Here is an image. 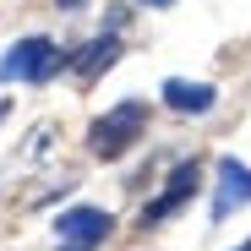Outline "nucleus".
Returning a JSON list of instances; mask_svg holds the SVG:
<instances>
[{
  "label": "nucleus",
  "instance_id": "nucleus-2",
  "mask_svg": "<svg viewBox=\"0 0 251 251\" xmlns=\"http://www.w3.org/2000/svg\"><path fill=\"white\" fill-rule=\"evenodd\" d=\"M60 66H66V55L55 50V38L27 33V38H17V44L6 50V60H0V82H50Z\"/></svg>",
  "mask_w": 251,
  "mask_h": 251
},
{
  "label": "nucleus",
  "instance_id": "nucleus-9",
  "mask_svg": "<svg viewBox=\"0 0 251 251\" xmlns=\"http://www.w3.org/2000/svg\"><path fill=\"white\" fill-rule=\"evenodd\" d=\"M6 115H11V99H0V120H6Z\"/></svg>",
  "mask_w": 251,
  "mask_h": 251
},
{
  "label": "nucleus",
  "instance_id": "nucleus-7",
  "mask_svg": "<svg viewBox=\"0 0 251 251\" xmlns=\"http://www.w3.org/2000/svg\"><path fill=\"white\" fill-rule=\"evenodd\" d=\"M115 55H120V33H104V38H93V44L71 60V71H76L82 82H93V76H104V71L115 66Z\"/></svg>",
  "mask_w": 251,
  "mask_h": 251
},
{
  "label": "nucleus",
  "instance_id": "nucleus-1",
  "mask_svg": "<svg viewBox=\"0 0 251 251\" xmlns=\"http://www.w3.org/2000/svg\"><path fill=\"white\" fill-rule=\"evenodd\" d=\"M148 131V104L142 99H120L115 109H104L88 131V153L93 158H120L126 148H137V137Z\"/></svg>",
  "mask_w": 251,
  "mask_h": 251
},
{
  "label": "nucleus",
  "instance_id": "nucleus-6",
  "mask_svg": "<svg viewBox=\"0 0 251 251\" xmlns=\"http://www.w3.org/2000/svg\"><path fill=\"white\" fill-rule=\"evenodd\" d=\"M158 99L170 104L175 115H207V109L219 104V88H213V82H191V76H170Z\"/></svg>",
  "mask_w": 251,
  "mask_h": 251
},
{
  "label": "nucleus",
  "instance_id": "nucleus-5",
  "mask_svg": "<svg viewBox=\"0 0 251 251\" xmlns=\"http://www.w3.org/2000/svg\"><path fill=\"white\" fill-rule=\"evenodd\" d=\"M213 170H219V186H213V207H207V213H213V219H229L235 207H251V164H240V158L224 153Z\"/></svg>",
  "mask_w": 251,
  "mask_h": 251
},
{
  "label": "nucleus",
  "instance_id": "nucleus-10",
  "mask_svg": "<svg viewBox=\"0 0 251 251\" xmlns=\"http://www.w3.org/2000/svg\"><path fill=\"white\" fill-rule=\"evenodd\" d=\"M60 6H66V11H76V6H82V0H60Z\"/></svg>",
  "mask_w": 251,
  "mask_h": 251
},
{
  "label": "nucleus",
  "instance_id": "nucleus-4",
  "mask_svg": "<svg viewBox=\"0 0 251 251\" xmlns=\"http://www.w3.org/2000/svg\"><path fill=\"white\" fill-rule=\"evenodd\" d=\"M55 235L66 240V251H93V246H104V235H115V219L104 213V207L76 202V207H66V213L55 219Z\"/></svg>",
  "mask_w": 251,
  "mask_h": 251
},
{
  "label": "nucleus",
  "instance_id": "nucleus-3",
  "mask_svg": "<svg viewBox=\"0 0 251 251\" xmlns=\"http://www.w3.org/2000/svg\"><path fill=\"white\" fill-rule=\"evenodd\" d=\"M197 191H202V158H180L175 170H170V180H164V191L142 207V229H148V224H164V219H175Z\"/></svg>",
  "mask_w": 251,
  "mask_h": 251
},
{
  "label": "nucleus",
  "instance_id": "nucleus-8",
  "mask_svg": "<svg viewBox=\"0 0 251 251\" xmlns=\"http://www.w3.org/2000/svg\"><path fill=\"white\" fill-rule=\"evenodd\" d=\"M142 6H153V11H170V6H175V0H142Z\"/></svg>",
  "mask_w": 251,
  "mask_h": 251
}]
</instances>
